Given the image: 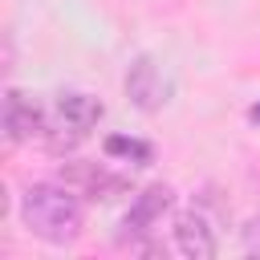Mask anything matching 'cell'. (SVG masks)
Masks as SVG:
<instances>
[{"label":"cell","mask_w":260,"mask_h":260,"mask_svg":"<svg viewBox=\"0 0 260 260\" xmlns=\"http://www.w3.org/2000/svg\"><path fill=\"white\" fill-rule=\"evenodd\" d=\"M20 223L28 236L65 248L81 236V203L65 183H28L20 195Z\"/></svg>","instance_id":"1"},{"label":"cell","mask_w":260,"mask_h":260,"mask_svg":"<svg viewBox=\"0 0 260 260\" xmlns=\"http://www.w3.org/2000/svg\"><path fill=\"white\" fill-rule=\"evenodd\" d=\"M122 85H126V102H130L134 110H142V114H158V110L167 106V98H171V81L162 77L158 61L146 57V53L130 61Z\"/></svg>","instance_id":"2"},{"label":"cell","mask_w":260,"mask_h":260,"mask_svg":"<svg viewBox=\"0 0 260 260\" xmlns=\"http://www.w3.org/2000/svg\"><path fill=\"white\" fill-rule=\"evenodd\" d=\"M57 183H65L69 191H77L85 199H114V195L126 191V179L122 175H110L98 162H61Z\"/></svg>","instance_id":"3"},{"label":"cell","mask_w":260,"mask_h":260,"mask_svg":"<svg viewBox=\"0 0 260 260\" xmlns=\"http://www.w3.org/2000/svg\"><path fill=\"white\" fill-rule=\"evenodd\" d=\"M0 122H4V138L12 146L32 142V138H45V114L20 89H4V114H0Z\"/></svg>","instance_id":"4"},{"label":"cell","mask_w":260,"mask_h":260,"mask_svg":"<svg viewBox=\"0 0 260 260\" xmlns=\"http://www.w3.org/2000/svg\"><path fill=\"white\" fill-rule=\"evenodd\" d=\"M171 207H175V187H171V183H150L146 191L134 195L130 211H126V219H122L126 236H142V232H150Z\"/></svg>","instance_id":"5"},{"label":"cell","mask_w":260,"mask_h":260,"mask_svg":"<svg viewBox=\"0 0 260 260\" xmlns=\"http://www.w3.org/2000/svg\"><path fill=\"white\" fill-rule=\"evenodd\" d=\"M175 248L187 260H211L215 256V228L203 211H183L175 219Z\"/></svg>","instance_id":"6"},{"label":"cell","mask_w":260,"mask_h":260,"mask_svg":"<svg viewBox=\"0 0 260 260\" xmlns=\"http://www.w3.org/2000/svg\"><path fill=\"white\" fill-rule=\"evenodd\" d=\"M102 114H106V106L93 98V93H61L57 98V118L69 126V130H93L98 122H102Z\"/></svg>","instance_id":"7"},{"label":"cell","mask_w":260,"mask_h":260,"mask_svg":"<svg viewBox=\"0 0 260 260\" xmlns=\"http://www.w3.org/2000/svg\"><path fill=\"white\" fill-rule=\"evenodd\" d=\"M106 154H110V158H122V162H130V167H146V162L154 158V146L142 142V138L110 134V138H106Z\"/></svg>","instance_id":"8"},{"label":"cell","mask_w":260,"mask_h":260,"mask_svg":"<svg viewBox=\"0 0 260 260\" xmlns=\"http://www.w3.org/2000/svg\"><path fill=\"white\" fill-rule=\"evenodd\" d=\"M244 244H248V252H260V219H252L244 228Z\"/></svg>","instance_id":"9"},{"label":"cell","mask_w":260,"mask_h":260,"mask_svg":"<svg viewBox=\"0 0 260 260\" xmlns=\"http://www.w3.org/2000/svg\"><path fill=\"white\" fill-rule=\"evenodd\" d=\"M248 118H252V122H260V102H256V106L248 110Z\"/></svg>","instance_id":"10"}]
</instances>
